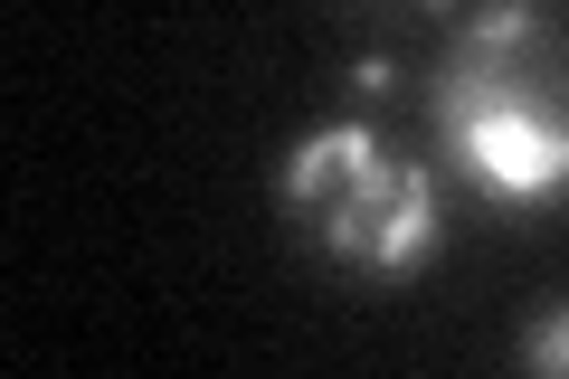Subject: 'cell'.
<instances>
[{
	"label": "cell",
	"instance_id": "6da1fadb",
	"mask_svg": "<svg viewBox=\"0 0 569 379\" xmlns=\"http://www.w3.org/2000/svg\"><path fill=\"white\" fill-rule=\"evenodd\" d=\"M427 123L493 200H560L569 190V39L531 0H493L437 67Z\"/></svg>",
	"mask_w": 569,
	"mask_h": 379
},
{
	"label": "cell",
	"instance_id": "277c9868",
	"mask_svg": "<svg viewBox=\"0 0 569 379\" xmlns=\"http://www.w3.org/2000/svg\"><path fill=\"white\" fill-rule=\"evenodd\" d=\"M342 20H370V29H418V20H437L447 0H332Z\"/></svg>",
	"mask_w": 569,
	"mask_h": 379
},
{
	"label": "cell",
	"instance_id": "7a4b0ae2",
	"mask_svg": "<svg viewBox=\"0 0 569 379\" xmlns=\"http://www.w3.org/2000/svg\"><path fill=\"white\" fill-rule=\"evenodd\" d=\"M284 209L323 257L370 266V276H408L437 247V190L408 171L370 123H323L284 161Z\"/></svg>",
	"mask_w": 569,
	"mask_h": 379
},
{
	"label": "cell",
	"instance_id": "3957f363",
	"mask_svg": "<svg viewBox=\"0 0 569 379\" xmlns=\"http://www.w3.org/2000/svg\"><path fill=\"white\" fill-rule=\"evenodd\" d=\"M522 360H531V370H569V295L522 332Z\"/></svg>",
	"mask_w": 569,
	"mask_h": 379
}]
</instances>
